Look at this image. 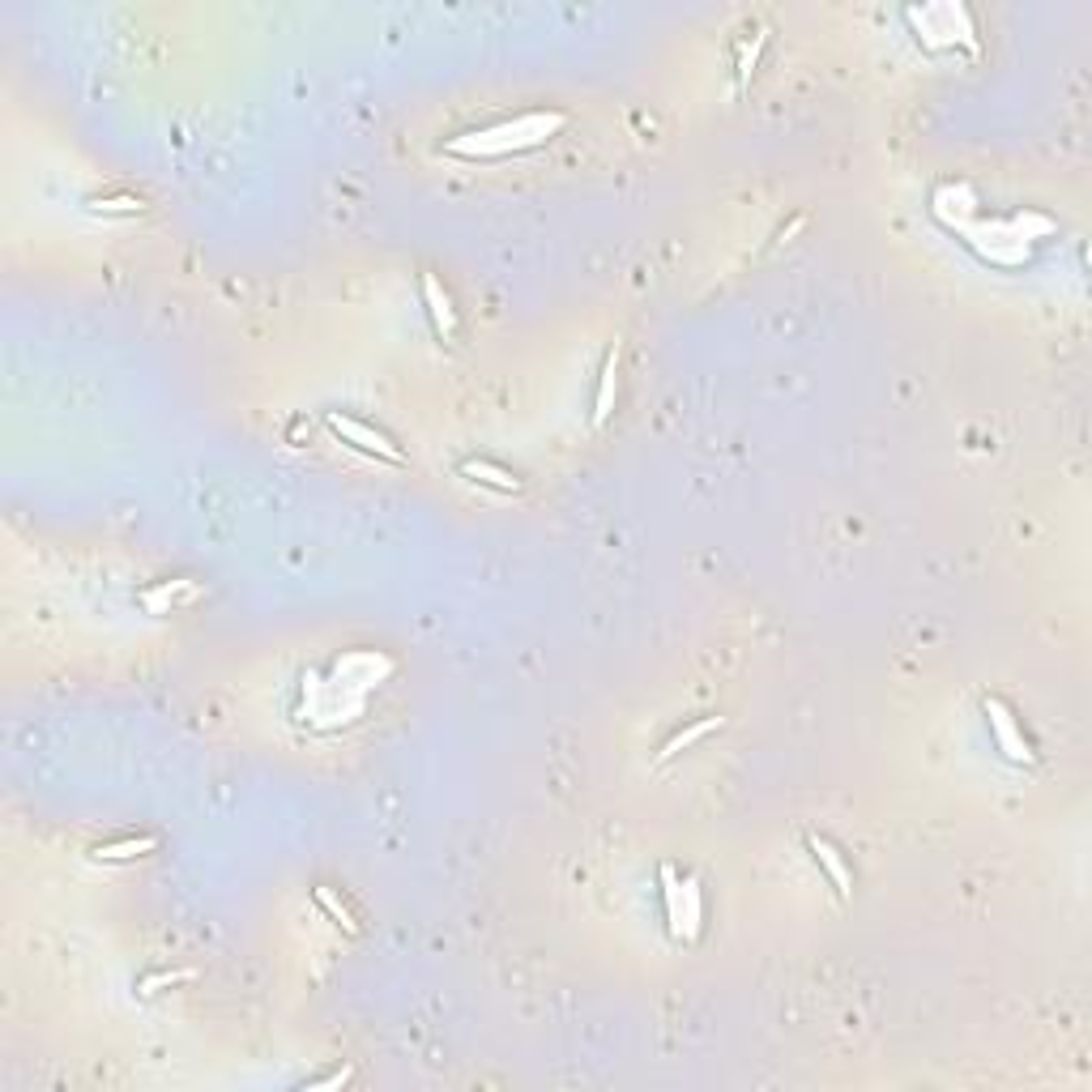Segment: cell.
Listing matches in <instances>:
<instances>
[{
	"instance_id": "cell-1",
	"label": "cell",
	"mask_w": 1092,
	"mask_h": 1092,
	"mask_svg": "<svg viewBox=\"0 0 1092 1092\" xmlns=\"http://www.w3.org/2000/svg\"><path fill=\"white\" fill-rule=\"evenodd\" d=\"M563 124H567V115H560V112H530L508 124L483 128V133H462L444 149L448 154H466V158H499V154H517V149H533V145L551 142Z\"/></svg>"
},
{
	"instance_id": "cell-5",
	"label": "cell",
	"mask_w": 1092,
	"mask_h": 1092,
	"mask_svg": "<svg viewBox=\"0 0 1092 1092\" xmlns=\"http://www.w3.org/2000/svg\"><path fill=\"white\" fill-rule=\"evenodd\" d=\"M807 845H811V853H816V862L823 866V871H828V880L837 883V896H850V892H853V880H850V866L841 862L837 845L823 841V837H807Z\"/></svg>"
},
{
	"instance_id": "cell-13",
	"label": "cell",
	"mask_w": 1092,
	"mask_h": 1092,
	"mask_svg": "<svg viewBox=\"0 0 1092 1092\" xmlns=\"http://www.w3.org/2000/svg\"><path fill=\"white\" fill-rule=\"evenodd\" d=\"M661 883H666V914H670V935H674V939H683V935H679V905H683V901H679V880H674V871H670V866H661Z\"/></svg>"
},
{
	"instance_id": "cell-7",
	"label": "cell",
	"mask_w": 1092,
	"mask_h": 1092,
	"mask_svg": "<svg viewBox=\"0 0 1092 1092\" xmlns=\"http://www.w3.org/2000/svg\"><path fill=\"white\" fill-rule=\"evenodd\" d=\"M462 474L469 478V483L496 487V491H504V496H512V491H521V478L512 474V469H499V466L483 462V457H478V462H462Z\"/></svg>"
},
{
	"instance_id": "cell-2",
	"label": "cell",
	"mask_w": 1092,
	"mask_h": 1092,
	"mask_svg": "<svg viewBox=\"0 0 1092 1092\" xmlns=\"http://www.w3.org/2000/svg\"><path fill=\"white\" fill-rule=\"evenodd\" d=\"M325 423H329V432L341 435L346 444H355V448H363V453H371V457H380V462H389V466H405L401 448L393 444L384 432H376V427H368L363 419H350V414L329 410V414H325Z\"/></svg>"
},
{
	"instance_id": "cell-14",
	"label": "cell",
	"mask_w": 1092,
	"mask_h": 1092,
	"mask_svg": "<svg viewBox=\"0 0 1092 1092\" xmlns=\"http://www.w3.org/2000/svg\"><path fill=\"white\" fill-rule=\"evenodd\" d=\"M90 209H99V213H142V197H94Z\"/></svg>"
},
{
	"instance_id": "cell-10",
	"label": "cell",
	"mask_w": 1092,
	"mask_h": 1092,
	"mask_svg": "<svg viewBox=\"0 0 1092 1092\" xmlns=\"http://www.w3.org/2000/svg\"><path fill=\"white\" fill-rule=\"evenodd\" d=\"M679 892H683V905H679V935H695V930H700V883H695V880H683Z\"/></svg>"
},
{
	"instance_id": "cell-12",
	"label": "cell",
	"mask_w": 1092,
	"mask_h": 1092,
	"mask_svg": "<svg viewBox=\"0 0 1092 1092\" xmlns=\"http://www.w3.org/2000/svg\"><path fill=\"white\" fill-rule=\"evenodd\" d=\"M764 43H768V30L759 26V30H755V39L747 43V48H743V56H738V81H743V85L752 81V73H755V60H759V51H764Z\"/></svg>"
},
{
	"instance_id": "cell-15",
	"label": "cell",
	"mask_w": 1092,
	"mask_h": 1092,
	"mask_svg": "<svg viewBox=\"0 0 1092 1092\" xmlns=\"http://www.w3.org/2000/svg\"><path fill=\"white\" fill-rule=\"evenodd\" d=\"M188 978H192L188 969H179V973H154V978L142 981V994H154L158 986H176V981H188Z\"/></svg>"
},
{
	"instance_id": "cell-9",
	"label": "cell",
	"mask_w": 1092,
	"mask_h": 1092,
	"mask_svg": "<svg viewBox=\"0 0 1092 1092\" xmlns=\"http://www.w3.org/2000/svg\"><path fill=\"white\" fill-rule=\"evenodd\" d=\"M713 730H722V717H704V722H695V725H688V730H679V734H670L666 738V747H661L658 752V764H666V759H674L683 752V747H691V743H700L704 734H713Z\"/></svg>"
},
{
	"instance_id": "cell-4",
	"label": "cell",
	"mask_w": 1092,
	"mask_h": 1092,
	"mask_svg": "<svg viewBox=\"0 0 1092 1092\" xmlns=\"http://www.w3.org/2000/svg\"><path fill=\"white\" fill-rule=\"evenodd\" d=\"M423 299H427V312H432V320H435V334H440V337H453V334H457V307H453L448 291H444L440 282H435L432 273H423Z\"/></svg>"
},
{
	"instance_id": "cell-3",
	"label": "cell",
	"mask_w": 1092,
	"mask_h": 1092,
	"mask_svg": "<svg viewBox=\"0 0 1092 1092\" xmlns=\"http://www.w3.org/2000/svg\"><path fill=\"white\" fill-rule=\"evenodd\" d=\"M986 717H990V730H994V738H999L1003 755L1015 759V764H1033V747H1029V738L1020 734V725H1015V717H1012L1008 704H1003V700H986Z\"/></svg>"
},
{
	"instance_id": "cell-11",
	"label": "cell",
	"mask_w": 1092,
	"mask_h": 1092,
	"mask_svg": "<svg viewBox=\"0 0 1092 1092\" xmlns=\"http://www.w3.org/2000/svg\"><path fill=\"white\" fill-rule=\"evenodd\" d=\"M316 905H320V909H325V914H329V917H334V922H337V926H346V930H350V935H355V930H359V926H355V917H350V909H346V905H341V901H337V896H334V887H316Z\"/></svg>"
},
{
	"instance_id": "cell-16",
	"label": "cell",
	"mask_w": 1092,
	"mask_h": 1092,
	"mask_svg": "<svg viewBox=\"0 0 1092 1092\" xmlns=\"http://www.w3.org/2000/svg\"><path fill=\"white\" fill-rule=\"evenodd\" d=\"M346 1079H350V1072H337V1076L312 1079V1084H307V1092H320V1088H337V1084H346Z\"/></svg>"
},
{
	"instance_id": "cell-6",
	"label": "cell",
	"mask_w": 1092,
	"mask_h": 1092,
	"mask_svg": "<svg viewBox=\"0 0 1092 1092\" xmlns=\"http://www.w3.org/2000/svg\"><path fill=\"white\" fill-rule=\"evenodd\" d=\"M154 850H158V837H124V841L94 845L90 858L94 862H128V858H142V853H154Z\"/></svg>"
},
{
	"instance_id": "cell-8",
	"label": "cell",
	"mask_w": 1092,
	"mask_h": 1092,
	"mask_svg": "<svg viewBox=\"0 0 1092 1092\" xmlns=\"http://www.w3.org/2000/svg\"><path fill=\"white\" fill-rule=\"evenodd\" d=\"M615 393H619V350L606 355L602 380H597V405H594V423H606L610 410H615Z\"/></svg>"
}]
</instances>
